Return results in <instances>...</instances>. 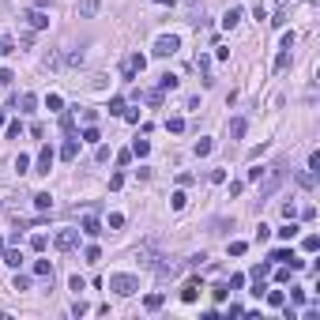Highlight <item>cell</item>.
<instances>
[{
  "mask_svg": "<svg viewBox=\"0 0 320 320\" xmlns=\"http://www.w3.org/2000/svg\"><path fill=\"white\" fill-rule=\"evenodd\" d=\"M64 60H68V64H72V68H76V64H83V49H79V53H68Z\"/></svg>",
  "mask_w": 320,
  "mask_h": 320,
  "instance_id": "681fc988",
  "label": "cell"
},
{
  "mask_svg": "<svg viewBox=\"0 0 320 320\" xmlns=\"http://www.w3.org/2000/svg\"><path fill=\"white\" fill-rule=\"evenodd\" d=\"M237 23H241V8H230L226 15H222V26H226V30H234Z\"/></svg>",
  "mask_w": 320,
  "mask_h": 320,
  "instance_id": "5bb4252c",
  "label": "cell"
},
{
  "mask_svg": "<svg viewBox=\"0 0 320 320\" xmlns=\"http://www.w3.org/2000/svg\"><path fill=\"white\" fill-rule=\"evenodd\" d=\"M144 305H147L151 313H155V309H162V294H147V298H144Z\"/></svg>",
  "mask_w": 320,
  "mask_h": 320,
  "instance_id": "1f68e13d",
  "label": "cell"
},
{
  "mask_svg": "<svg viewBox=\"0 0 320 320\" xmlns=\"http://www.w3.org/2000/svg\"><path fill=\"white\" fill-rule=\"evenodd\" d=\"M0 53H15V42H11V38H0Z\"/></svg>",
  "mask_w": 320,
  "mask_h": 320,
  "instance_id": "816d5d0a",
  "label": "cell"
},
{
  "mask_svg": "<svg viewBox=\"0 0 320 320\" xmlns=\"http://www.w3.org/2000/svg\"><path fill=\"white\" fill-rule=\"evenodd\" d=\"M309 169H313V173H320V151L309 155Z\"/></svg>",
  "mask_w": 320,
  "mask_h": 320,
  "instance_id": "c3c4849f",
  "label": "cell"
},
{
  "mask_svg": "<svg viewBox=\"0 0 320 320\" xmlns=\"http://www.w3.org/2000/svg\"><path fill=\"white\" fill-rule=\"evenodd\" d=\"M34 207H38V211H49L53 207V196L49 192H34Z\"/></svg>",
  "mask_w": 320,
  "mask_h": 320,
  "instance_id": "2e32d148",
  "label": "cell"
},
{
  "mask_svg": "<svg viewBox=\"0 0 320 320\" xmlns=\"http://www.w3.org/2000/svg\"><path fill=\"white\" fill-rule=\"evenodd\" d=\"M45 106H49L53 113H64V98H60V94H49V98H45Z\"/></svg>",
  "mask_w": 320,
  "mask_h": 320,
  "instance_id": "603a6c76",
  "label": "cell"
},
{
  "mask_svg": "<svg viewBox=\"0 0 320 320\" xmlns=\"http://www.w3.org/2000/svg\"><path fill=\"white\" fill-rule=\"evenodd\" d=\"M271 275V260L268 264H256V268H253V283H256V279H268Z\"/></svg>",
  "mask_w": 320,
  "mask_h": 320,
  "instance_id": "83f0119b",
  "label": "cell"
},
{
  "mask_svg": "<svg viewBox=\"0 0 320 320\" xmlns=\"http://www.w3.org/2000/svg\"><path fill=\"white\" fill-rule=\"evenodd\" d=\"M11 79H15V76H11L8 68H0V87H11Z\"/></svg>",
  "mask_w": 320,
  "mask_h": 320,
  "instance_id": "f907efd6",
  "label": "cell"
},
{
  "mask_svg": "<svg viewBox=\"0 0 320 320\" xmlns=\"http://www.w3.org/2000/svg\"><path fill=\"white\" fill-rule=\"evenodd\" d=\"M177 49H181V38H177V34H162L151 53H155V57H173Z\"/></svg>",
  "mask_w": 320,
  "mask_h": 320,
  "instance_id": "277c9868",
  "label": "cell"
},
{
  "mask_svg": "<svg viewBox=\"0 0 320 320\" xmlns=\"http://www.w3.org/2000/svg\"><path fill=\"white\" fill-rule=\"evenodd\" d=\"M245 249H249L245 241H230V256H245Z\"/></svg>",
  "mask_w": 320,
  "mask_h": 320,
  "instance_id": "60d3db41",
  "label": "cell"
},
{
  "mask_svg": "<svg viewBox=\"0 0 320 320\" xmlns=\"http://www.w3.org/2000/svg\"><path fill=\"white\" fill-rule=\"evenodd\" d=\"M60 128H64V132H68V136H76V121L68 117V113H64V117H60Z\"/></svg>",
  "mask_w": 320,
  "mask_h": 320,
  "instance_id": "74e56055",
  "label": "cell"
},
{
  "mask_svg": "<svg viewBox=\"0 0 320 320\" xmlns=\"http://www.w3.org/2000/svg\"><path fill=\"white\" fill-rule=\"evenodd\" d=\"M102 0H79V15H98Z\"/></svg>",
  "mask_w": 320,
  "mask_h": 320,
  "instance_id": "9a60e30c",
  "label": "cell"
},
{
  "mask_svg": "<svg viewBox=\"0 0 320 320\" xmlns=\"http://www.w3.org/2000/svg\"><path fill=\"white\" fill-rule=\"evenodd\" d=\"M83 234H87V237H98V234H102V222L94 219V215H87V219H83Z\"/></svg>",
  "mask_w": 320,
  "mask_h": 320,
  "instance_id": "7c38bea8",
  "label": "cell"
},
{
  "mask_svg": "<svg viewBox=\"0 0 320 320\" xmlns=\"http://www.w3.org/2000/svg\"><path fill=\"white\" fill-rule=\"evenodd\" d=\"M268 260H271V264H290L294 271H298V268L305 264V260H298V256H294V249H275V253H271Z\"/></svg>",
  "mask_w": 320,
  "mask_h": 320,
  "instance_id": "8992f818",
  "label": "cell"
},
{
  "mask_svg": "<svg viewBox=\"0 0 320 320\" xmlns=\"http://www.w3.org/2000/svg\"><path fill=\"white\" fill-rule=\"evenodd\" d=\"M185 203H188L185 192H173V196H169V207H173V211H185Z\"/></svg>",
  "mask_w": 320,
  "mask_h": 320,
  "instance_id": "484cf974",
  "label": "cell"
},
{
  "mask_svg": "<svg viewBox=\"0 0 320 320\" xmlns=\"http://www.w3.org/2000/svg\"><path fill=\"white\" fill-rule=\"evenodd\" d=\"M26 23H30L34 30H45V26H49V15H45V8H34V11H26Z\"/></svg>",
  "mask_w": 320,
  "mask_h": 320,
  "instance_id": "ba28073f",
  "label": "cell"
},
{
  "mask_svg": "<svg viewBox=\"0 0 320 320\" xmlns=\"http://www.w3.org/2000/svg\"><path fill=\"white\" fill-rule=\"evenodd\" d=\"M0 256H4V241H0Z\"/></svg>",
  "mask_w": 320,
  "mask_h": 320,
  "instance_id": "9f6ffc18",
  "label": "cell"
},
{
  "mask_svg": "<svg viewBox=\"0 0 320 320\" xmlns=\"http://www.w3.org/2000/svg\"><path fill=\"white\" fill-rule=\"evenodd\" d=\"M30 249H34V253H42V249H45V234H34L30 237Z\"/></svg>",
  "mask_w": 320,
  "mask_h": 320,
  "instance_id": "8d00e7d4",
  "label": "cell"
},
{
  "mask_svg": "<svg viewBox=\"0 0 320 320\" xmlns=\"http://www.w3.org/2000/svg\"><path fill=\"white\" fill-rule=\"evenodd\" d=\"M15 169H19V173H26V169H30V159H26V155H15Z\"/></svg>",
  "mask_w": 320,
  "mask_h": 320,
  "instance_id": "ee69618b",
  "label": "cell"
},
{
  "mask_svg": "<svg viewBox=\"0 0 320 320\" xmlns=\"http://www.w3.org/2000/svg\"><path fill=\"white\" fill-rule=\"evenodd\" d=\"M53 245H57L60 253H72V249H79V230H60V234L53 237Z\"/></svg>",
  "mask_w": 320,
  "mask_h": 320,
  "instance_id": "5b68a950",
  "label": "cell"
},
{
  "mask_svg": "<svg viewBox=\"0 0 320 320\" xmlns=\"http://www.w3.org/2000/svg\"><path fill=\"white\" fill-rule=\"evenodd\" d=\"M110 290L117 298H132L136 290H140V279L136 275H110Z\"/></svg>",
  "mask_w": 320,
  "mask_h": 320,
  "instance_id": "7a4b0ae2",
  "label": "cell"
},
{
  "mask_svg": "<svg viewBox=\"0 0 320 320\" xmlns=\"http://www.w3.org/2000/svg\"><path fill=\"white\" fill-rule=\"evenodd\" d=\"M290 302L302 305V302H305V290H302V287H290Z\"/></svg>",
  "mask_w": 320,
  "mask_h": 320,
  "instance_id": "f6af8a7d",
  "label": "cell"
},
{
  "mask_svg": "<svg viewBox=\"0 0 320 320\" xmlns=\"http://www.w3.org/2000/svg\"><path fill=\"white\" fill-rule=\"evenodd\" d=\"M256 185H260V200H268V196L275 192L279 185H283V169H279V166H271V169H260Z\"/></svg>",
  "mask_w": 320,
  "mask_h": 320,
  "instance_id": "6da1fadb",
  "label": "cell"
},
{
  "mask_svg": "<svg viewBox=\"0 0 320 320\" xmlns=\"http://www.w3.org/2000/svg\"><path fill=\"white\" fill-rule=\"evenodd\" d=\"M159 87H162V91H173V87H177V76H169V72H166V76L159 79Z\"/></svg>",
  "mask_w": 320,
  "mask_h": 320,
  "instance_id": "d590c367",
  "label": "cell"
},
{
  "mask_svg": "<svg viewBox=\"0 0 320 320\" xmlns=\"http://www.w3.org/2000/svg\"><path fill=\"white\" fill-rule=\"evenodd\" d=\"M83 256H87L91 264H98V260H102V249H98V245H87V253H83Z\"/></svg>",
  "mask_w": 320,
  "mask_h": 320,
  "instance_id": "836d02e7",
  "label": "cell"
},
{
  "mask_svg": "<svg viewBox=\"0 0 320 320\" xmlns=\"http://www.w3.org/2000/svg\"><path fill=\"white\" fill-rule=\"evenodd\" d=\"M226 287H230V290H241V287H245V275H234V279L226 283Z\"/></svg>",
  "mask_w": 320,
  "mask_h": 320,
  "instance_id": "f5cc1de1",
  "label": "cell"
},
{
  "mask_svg": "<svg viewBox=\"0 0 320 320\" xmlns=\"http://www.w3.org/2000/svg\"><path fill=\"white\" fill-rule=\"evenodd\" d=\"M275 4H279V8H287V4H290V0H275Z\"/></svg>",
  "mask_w": 320,
  "mask_h": 320,
  "instance_id": "db71d44e",
  "label": "cell"
},
{
  "mask_svg": "<svg viewBox=\"0 0 320 320\" xmlns=\"http://www.w3.org/2000/svg\"><path fill=\"white\" fill-rule=\"evenodd\" d=\"M4 125H8V117H4V113H0V128H4Z\"/></svg>",
  "mask_w": 320,
  "mask_h": 320,
  "instance_id": "11a10c76",
  "label": "cell"
},
{
  "mask_svg": "<svg viewBox=\"0 0 320 320\" xmlns=\"http://www.w3.org/2000/svg\"><path fill=\"white\" fill-rule=\"evenodd\" d=\"M166 128H169L173 136H177V132H185V117H169V121H166Z\"/></svg>",
  "mask_w": 320,
  "mask_h": 320,
  "instance_id": "f546056e",
  "label": "cell"
},
{
  "mask_svg": "<svg viewBox=\"0 0 320 320\" xmlns=\"http://www.w3.org/2000/svg\"><path fill=\"white\" fill-rule=\"evenodd\" d=\"M302 249H305V253H317V249H320V237L317 234H305L302 237Z\"/></svg>",
  "mask_w": 320,
  "mask_h": 320,
  "instance_id": "7402d4cb",
  "label": "cell"
},
{
  "mask_svg": "<svg viewBox=\"0 0 320 320\" xmlns=\"http://www.w3.org/2000/svg\"><path fill=\"white\" fill-rule=\"evenodd\" d=\"M110 113H113V117L125 113V98H121V94H113V98H110Z\"/></svg>",
  "mask_w": 320,
  "mask_h": 320,
  "instance_id": "cb8c5ba5",
  "label": "cell"
},
{
  "mask_svg": "<svg viewBox=\"0 0 320 320\" xmlns=\"http://www.w3.org/2000/svg\"><path fill=\"white\" fill-rule=\"evenodd\" d=\"M76 155H79V140H68V144L60 147V159H64V162H72Z\"/></svg>",
  "mask_w": 320,
  "mask_h": 320,
  "instance_id": "4fadbf2b",
  "label": "cell"
},
{
  "mask_svg": "<svg viewBox=\"0 0 320 320\" xmlns=\"http://www.w3.org/2000/svg\"><path fill=\"white\" fill-rule=\"evenodd\" d=\"M298 185H302V188H313V185H317V173H313V169H302V173H298Z\"/></svg>",
  "mask_w": 320,
  "mask_h": 320,
  "instance_id": "ffe728a7",
  "label": "cell"
},
{
  "mask_svg": "<svg viewBox=\"0 0 320 320\" xmlns=\"http://www.w3.org/2000/svg\"><path fill=\"white\" fill-rule=\"evenodd\" d=\"M144 68H147V57L144 53H132L125 60V79H136V72H144Z\"/></svg>",
  "mask_w": 320,
  "mask_h": 320,
  "instance_id": "52a82bcc",
  "label": "cell"
},
{
  "mask_svg": "<svg viewBox=\"0 0 320 320\" xmlns=\"http://www.w3.org/2000/svg\"><path fill=\"white\" fill-rule=\"evenodd\" d=\"M162 98H166V91H162V87H159V91H151V94H147V102H151V106H162Z\"/></svg>",
  "mask_w": 320,
  "mask_h": 320,
  "instance_id": "b9f144b4",
  "label": "cell"
},
{
  "mask_svg": "<svg viewBox=\"0 0 320 320\" xmlns=\"http://www.w3.org/2000/svg\"><path fill=\"white\" fill-rule=\"evenodd\" d=\"M121 226H125V215H121V211H113V215H110V230H121Z\"/></svg>",
  "mask_w": 320,
  "mask_h": 320,
  "instance_id": "ab89813d",
  "label": "cell"
},
{
  "mask_svg": "<svg viewBox=\"0 0 320 320\" xmlns=\"http://www.w3.org/2000/svg\"><path fill=\"white\" fill-rule=\"evenodd\" d=\"M200 279H188V283H185V290H181V302H188V305H192L196 302V298H200Z\"/></svg>",
  "mask_w": 320,
  "mask_h": 320,
  "instance_id": "9c48e42d",
  "label": "cell"
},
{
  "mask_svg": "<svg viewBox=\"0 0 320 320\" xmlns=\"http://www.w3.org/2000/svg\"><path fill=\"white\" fill-rule=\"evenodd\" d=\"M4 128H8V136H11V140H19V132H23V125H19V121H8Z\"/></svg>",
  "mask_w": 320,
  "mask_h": 320,
  "instance_id": "7bdbcfd3",
  "label": "cell"
},
{
  "mask_svg": "<svg viewBox=\"0 0 320 320\" xmlns=\"http://www.w3.org/2000/svg\"><path fill=\"white\" fill-rule=\"evenodd\" d=\"M290 64V49H279V57H275V68H279V72H283V68H287Z\"/></svg>",
  "mask_w": 320,
  "mask_h": 320,
  "instance_id": "e575fe53",
  "label": "cell"
},
{
  "mask_svg": "<svg viewBox=\"0 0 320 320\" xmlns=\"http://www.w3.org/2000/svg\"><path fill=\"white\" fill-rule=\"evenodd\" d=\"M226 294H230V287H226V283H219V287L211 290V298H215V302H222V298H226Z\"/></svg>",
  "mask_w": 320,
  "mask_h": 320,
  "instance_id": "f35d334b",
  "label": "cell"
},
{
  "mask_svg": "<svg viewBox=\"0 0 320 320\" xmlns=\"http://www.w3.org/2000/svg\"><path fill=\"white\" fill-rule=\"evenodd\" d=\"M98 140H102V136H98V128H94V125H87V128H83V144H98Z\"/></svg>",
  "mask_w": 320,
  "mask_h": 320,
  "instance_id": "f1b7e54d",
  "label": "cell"
},
{
  "mask_svg": "<svg viewBox=\"0 0 320 320\" xmlns=\"http://www.w3.org/2000/svg\"><path fill=\"white\" fill-rule=\"evenodd\" d=\"M226 181V169H211V185H222Z\"/></svg>",
  "mask_w": 320,
  "mask_h": 320,
  "instance_id": "7dc6e473",
  "label": "cell"
},
{
  "mask_svg": "<svg viewBox=\"0 0 320 320\" xmlns=\"http://www.w3.org/2000/svg\"><path fill=\"white\" fill-rule=\"evenodd\" d=\"M283 302H287L283 290H268V305H271V309H283Z\"/></svg>",
  "mask_w": 320,
  "mask_h": 320,
  "instance_id": "44dd1931",
  "label": "cell"
},
{
  "mask_svg": "<svg viewBox=\"0 0 320 320\" xmlns=\"http://www.w3.org/2000/svg\"><path fill=\"white\" fill-rule=\"evenodd\" d=\"M132 155H140V159H147V155H151V144H147V140H136V144H132Z\"/></svg>",
  "mask_w": 320,
  "mask_h": 320,
  "instance_id": "d4e9b609",
  "label": "cell"
},
{
  "mask_svg": "<svg viewBox=\"0 0 320 320\" xmlns=\"http://www.w3.org/2000/svg\"><path fill=\"white\" fill-rule=\"evenodd\" d=\"M136 264H140V268H155V264H159V245L155 241L136 245Z\"/></svg>",
  "mask_w": 320,
  "mask_h": 320,
  "instance_id": "3957f363",
  "label": "cell"
},
{
  "mask_svg": "<svg viewBox=\"0 0 320 320\" xmlns=\"http://www.w3.org/2000/svg\"><path fill=\"white\" fill-rule=\"evenodd\" d=\"M53 169V147H42V151H38V169H34V173H49Z\"/></svg>",
  "mask_w": 320,
  "mask_h": 320,
  "instance_id": "30bf717a",
  "label": "cell"
},
{
  "mask_svg": "<svg viewBox=\"0 0 320 320\" xmlns=\"http://www.w3.org/2000/svg\"><path fill=\"white\" fill-rule=\"evenodd\" d=\"M290 271H294V268H290V264H279L275 279H279V283H290Z\"/></svg>",
  "mask_w": 320,
  "mask_h": 320,
  "instance_id": "d6a6232c",
  "label": "cell"
},
{
  "mask_svg": "<svg viewBox=\"0 0 320 320\" xmlns=\"http://www.w3.org/2000/svg\"><path fill=\"white\" fill-rule=\"evenodd\" d=\"M211 151H215V140H207V136L196 140V155H200V159H203V155H211Z\"/></svg>",
  "mask_w": 320,
  "mask_h": 320,
  "instance_id": "d6986e66",
  "label": "cell"
},
{
  "mask_svg": "<svg viewBox=\"0 0 320 320\" xmlns=\"http://www.w3.org/2000/svg\"><path fill=\"white\" fill-rule=\"evenodd\" d=\"M15 106H23V113H34V106H38V98H34V94L26 91L23 98H15Z\"/></svg>",
  "mask_w": 320,
  "mask_h": 320,
  "instance_id": "ac0fdd59",
  "label": "cell"
},
{
  "mask_svg": "<svg viewBox=\"0 0 320 320\" xmlns=\"http://www.w3.org/2000/svg\"><path fill=\"white\" fill-rule=\"evenodd\" d=\"M279 237H283V241H290V237H298V226H294V222H290V219H287V226L279 230Z\"/></svg>",
  "mask_w": 320,
  "mask_h": 320,
  "instance_id": "4dcf8cb0",
  "label": "cell"
},
{
  "mask_svg": "<svg viewBox=\"0 0 320 320\" xmlns=\"http://www.w3.org/2000/svg\"><path fill=\"white\" fill-rule=\"evenodd\" d=\"M15 290H30V275H15Z\"/></svg>",
  "mask_w": 320,
  "mask_h": 320,
  "instance_id": "bcb514c9",
  "label": "cell"
},
{
  "mask_svg": "<svg viewBox=\"0 0 320 320\" xmlns=\"http://www.w3.org/2000/svg\"><path fill=\"white\" fill-rule=\"evenodd\" d=\"M34 275H38V279H53V264L49 260H38V264H34Z\"/></svg>",
  "mask_w": 320,
  "mask_h": 320,
  "instance_id": "e0dca14e",
  "label": "cell"
},
{
  "mask_svg": "<svg viewBox=\"0 0 320 320\" xmlns=\"http://www.w3.org/2000/svg\"><path fill=\"white\" fill-rule=\"evenodd\" d=\"M245 128H249V121H245V117H234V121H230V140H241Z\"/></svg>",
  "mask_w": 320,
  "mask_h": 320,
  "instance_id": "8fae6325",
  "label": "cell"
},
{
  "mask_svg": "<svg viewBox=\"0 0 320 320\" xmlns=\"http://www.w3.org/2000/svg\"><path fill=\"white\" fill-rule=\"evenodd\" d=\"M4 264H8V268H19V264H23V256H19V249H8V253H4Z\"/></svg>",
  "mask_w": 320,
  "mask_h": 320,
  "instance_id": "4316f807",
  "label": "cell"
}]
</instances>
